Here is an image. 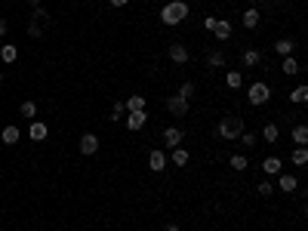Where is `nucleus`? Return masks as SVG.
<instances>
[{
	"mask_svg": "<svg viewBox=\"0 0 308 231\" xmlns=\"http://www.w3.org/2000/svg\"><path fill=\"white\" fill-rule=\"evenodd\" d=\"M188 13H191V7L185 4V0H167V4L161 7V22L167 28H176V25H182L188 19Z\"/></svg>",
	"mask_w": 308,
	"mask_h": 231,
	"instance_id": "nucleus-1",
	"label": "nucleus"
},
{
	"mask_svg": "<svg viewBox=\"0 0 308 231\" xmlns=\"http://www.w3.org/2000/svg\"><path fill=\"white\" fill-rule=\"evenodd\" d=\"M244 130H247V121L241 118V114H228V118H222V121H219V127H216L219 139H225V142H235Z\"/></svg>",
	"mask_w": 308,
	"mask_h": 231,
	"instance_id": "nucleus-2",
	"label": "nucleus"
},
{
	"mask_svg": "<svg viewBox=\"0 0 308 231\" xmlns=\"http://www.w3.org/2000/svg\"><path fill=\"white\" fill-rule=\"evenodd\" d=\"M247 102L250 105H268V102H272V87H268L265 81H256V84H250L247 87Z\"/></svg>",
	"mask_w": 308,
	"mask_h": 231,
	"instance_id": "nucleus-3",
	"label": "nucleus"
},
{
	"mask_svg": "<svg viewBox=\"0 0 308 231\" xmlns=\"http://www.w3.org/2000/svg\"><path fill=\"white\" fill-rule=\"evenodd\" d=\"M167 111L173 114V118H185V114H188V108H191V102H185L179 93H173V96H167Z\"/></svg>",
	"mask_w": 308,
	"mask_h": 231,
	"instance_id": "nucleus-4",
	"label": "nucleus"
},
{
	"mask_svg": "<svg viewBox=\"0 0 308 231\" xmlns=\"http://www.w3.org/2000/svg\"><path fill=\"white\" fill-rule=\"evenodd\" d=\"M167 167H170V161H167V151L154 148V151L148 154V170H151V173H164Z\"/></svg>",
	"mask_w": 308,
	"mask_h": 231,
	"instance_id": "nucleus-5",
	"label": "nucleus"
},
{
	"mask_svg": "<svg viewBox=\"0 0 308 231\" xmlns=\"http://www.w3.org/2000/svg\"><path fill=\"white\" fill-rule=\"evenodd\" d=\"M167 56H170L173 65H188V59H191V53H188L185 44H170L167 47Z\"/></svg>",
	"mask_w": 308,
	"mask_h": 231,
	"instance_id": "nucleus-6",
	"label": "nucleus"
},
{
	"mask_svg": "<svg viewBox=\"0 0 308 231\" xmlns=\"http://www.w3.org/2000/svg\"><path fill=\"white\" fill-rule=\"evenodd\" d=\"M124 124H127V130H130V133H139V130L148 124V114H145V111H127Z\"/></svg>",
	"mask_w": 308,
	"mask_h": 231,
	"instance_id": "nucleus-7",
	"label": "nucleus"
},
{
	"mask_svg": "<svg viewBox=\"0 0 308 231\" xmlns=\"http://www.w3.org/2000/svg\"><path fill=\"white\" fill-rule=\"evenodd\" d=\"M164 142H167L170 151L179 148V145L185 142V130H182V127H167V130H164Z\"/></svg>",
	"mask_w": 308,
	"mask_h": 231,
	"instance_id": "nucleus-8",
	"label": "nucleus"
},
{
	"mask_svg": "<svg viewBox=\"0 0 308 231\" xmlns=\"http://www.w3.org/2000/svg\"><path fill=\"white\" fill-rule=\"evenodd\" d=\"M77 148H81V154L93 158V154L99 151V136H96V133H84V136H81V145H77Z\"/></svg>",
	"mask_w": 308,
	"mask_h": 231,
	"instance_id": "nucleus-9",
	"label": "nucleus"
},
{
	"mask_svg": "<svg viewBox=\"0 0 308 231\" xmlns=\"http://www.w3.org/2000/svg\"><path fill=\"white\" fill-rule=\"evenodd\" d=\"M213 34H216V41H228V37L235 34V25H231L228 19H216V25H213Z\"/></svg>",
	"mask_w": 308,
	"mask_h": 231,
	"instance_id": "nucleus-10",
	"label": "nucleus"
},
{
	"mask_svg": "<svg viewBox=\"0 0 308 231\" xmlns=\"http://www.w3.org/2000/svg\"><path fill=\"white\" fill-rule=\"evenodd\" d=\"M28 136H31V142H44V139L50 136V127H47L44 121H31V127H28Z\"/></svg>",
	"mask_w": 308,
	"mask_h": 231,
	"instance_id": "nucleus-11",
	"label": "nucleus"
},
{
	"mask_svg": "<svg viewBox=\"0 0 308 231\" xmlns=\"http://www.w3.org/2000/svg\"><path fill=\"white\" fill-rule=\"evenodd\" d=\"M259 19H262V13H259V7H247V10H244V16H241V25L253 31V28L259 25Z\"/></svg>",
	"mask_w": 308,
	"mask_h": 231,
	"instance_id": "nucleus-12",
	"label": "nucleus"
},
{
	"mask_svg": "<svg viewBox=\"0 0 308 231\" xmlns=\"http://www.w3.org/2000/svg\"><path fill=\"white\" fill-rule=\"evenodd\" d=\"M262 170H265V176H278V173H284V161L272 154V158L262 161Z\"/></svg>",
	"mask_w": 308,
	"mask_h": 231,
	"instance_id": "nucleus-13",
	"label": "nucleus"
},
{
	"mask_svg": "<svg viewBox=\"0 0 308 231\" xmlns=\"http://www.w3.org/2000/svg\"><path fill=\"white\" fill-rule=\"evenodd\" d=\"M225 87H228V90H241V87H244V74H241L238 68H231V71L225 74Z\"/></svg>",
	"mask_w": 308,
	"mask_h": 231,
	"instance_id": "nucleus-14",
	"label": "nucleus"
},
{
	"mask_svg": "<svg viewBox=\"0 0 308 231\" xmlns=\"http://www.w3.org/2000/svg\"><path fill=\"white\" fill-rule=\"evenodd\" d=\"M188 161H191V154H188V151H185V148H182V145H179V148H173V151H170V164H173V167H185V164H188Z\"/></svg>",
	"mask_w": 308,
	"mask_h": 231,
	"instance_id": "nucleus-15",
	"label": "nucleus"
},
{
	"mask_svg": "<svg viewBox=\"0 0 308 231\" xmlns=\"http://www.w3.org/2000/svg\"><path fill=\"white\" fill-rule=\"evenodd\" d=\"M293 50H296V44L290 41V37H281V41H275V53L284 59V56H293Z\"/></svg>",
	"mask_w": 308,
	"mask_h": 231,
	"instance_id": "nucleus-16",
	"label": "nucleus"
},
{
	"mask_svg": "<svg viewBox=\"0 0 308 231\" xmlns=\"http://www.w3.org/2000/svg\"><path fill=\"white\" fill-rule=\"evenodd\" d=\"M241 62H244V68H256V65L262 62V53L250 47V50H244V56H241Z\"/></svg>",
	"mask_w": 308,
	"mask_h": 231,
	"instance_id": "nucleus-17",
	"label": "nucleus"
},
{
	"mask_svg": "<svg viewBox=\"0 0 308 231\" xmlns=\"http://www.w3.org/2000/svg\"><path fill=\"white\" fill-rule=\"evenodd\" d=\"M281 71H284L287 77H296V74L302 71V65H299V62H296L293 56H284V62H281Z\"/></svg>",
	"mask_w": 308,
	"mask_h": 231,
	"instance_id": "nucleus-18",
	"label": "nucleus"
},
{
	"mask_svg": "<svg viewBox=\"0 0 308 231\" xmlns=\"http://www.w3.org/2000/svg\"><path fill=\"white\" fill-rule=\"evenodd\" d=\"M278 185H281V191H296L299 188V179L290 176V173H278Z\"/></svg>",
	"mask_w": 308,
	"mask_h": 231,
	"instance_id": "nucleus-19",
	"label": "nucleus"
},
{
	"mask_svg": "<svg viewBox=\"0 0 308 231\" xmlns=\"http://www.w3.org/2000/svg\"><path fill=\"white\" fill-rule=\"evenodd\" d=\"M19 136H22V133H19V127H13V124H10V127H4V133H0V142H4V145H16V142H19Z\"/></svg>",
	"mask_w": 308,
	"mask_h": 231,
	"instance_id": "nucleus-20",
	"label": "nucleus"
},
{
	"mask_svg": "<svg viewBox=\"0 0 308 231\" xmlns=\"http://www.w3.org/2000/svg\"><path fill=\"white\" fill-rule=\"evenodd\" d=\"M278 136H281V127H278V124H265V127H262V139H265L268 145H275Z\"/></svg>",
	"mask_w": 308,
	"mask_h": 231,
	"instance_id": "nucleus-21",
	"label": "nucleus"
},
{
	"mask_svg": "<svg viewBox=\"0 0 308 231\" xmlns=\"http://www.w3.org/2000/svg\"><path fill=\"white\" fill-rule=\"evenodd\" d=\"M290 161H293L296 167H305V164H308V148H305V145H296L293 154H290Z\"/></svg>",
	"mask_w": 308,
	"mask_h": 231,
	"instance_id": "nucleus-22",
	"label": "nucleus"
},
{
	"mask_svg": "<svg viewBox=\"0 0 308 231\" xmlns=\"http://www.w3.org/2000/svg\"><path fill=\"white\" fill-rule=\"evenodd\" d=\"M145 102H148V99H145L142 93H133L124 105H127V111H145Z\"/></svg>",
	"mask_w": 308,
	"mask_h": 231,
	"instance_id": "nucleus-23",
	"label": "nucleus"
},
{
	"mask_svg": "<svg viewBox=\"0 0 308 231\" xmlns=\"http://www.w3.org/2000/svg\"><path fill=\"white\" fill-rule=\"evenodd\" d=\"M0 59H4L7 65L16 62V59H19V47H16V44H4V47H0Z\"/></svg>",
	"mask_w": 308,
	"mask_h": 231,
	"instance_id": "nucleus-24",
	"label": "nucleus"
},
{
	"mask_svg": "<svg viewBox=\"0 0 308 231\" xmlns=\"http://www.w3.org/2000/svg\"><path fill=\"white\" fill-rule=\"evenodd\" d=\"M228 167L238 170V173H244V170H250V161L244 158V154H231V158H228Z\"/></svg>",
	"mask_w": 308,
	"mask_h": 231,
	"instance_id": "nucleus-25",
	"label": "nucleus"
},
{
	"mask_svg": "<svg viewBox=\"0 0 308 231\" xmlns=\"http://www.w3.org/2000/svg\"><path fill=\"white\" fill-rule=\"evenodd\" d=\"M290 102H293V105H305V102H308V87H305V84H299V87L290 93Z\"/></svg>",
	"mask_w": 308,
	"mask_h": 231,
	"instance_id": "nucleus-26",
	"label": "nucleus"
},
{
	"mask_svg": "<svg viewBox=\"0 0 308 231\" xmlns=\"http://www.w3.org/2000/svg\"><path fill=\"white\" fill-rule=\"evenodd\" d=\"M290 136H293V142H296V145H308V127H305V124H296Z\"/></svg>",
	"mask_w": 308,
	"mask_h": 231,
	"instance_id": "nucleus-27",
	"label": "nucleus"
},
{
	"mask_svg": "<svg viewBox=\"0 0 308 231\" xmlns=\"http://www.w3.org/2000/svg\"><path fill=\"white\" fill-rule=\"evenodd\" d=\"M238 139H241V145H244V148H256V145H259V136H256V133H247V130H244Z\"/></svg>",
	"mask_w": 308,
	"mask_h": 231,
	"instance_id": "nucleus-28",
	"label": "nucleus"
},
{
	"mask_svg": "<svg viewBox=\"0 0 308 231\" xmlns=\"http://www.w3.org/2000/svg\"><path fill=\"white\" fill-rule=\"evenodd\" d=\"M19 114H22V118H28V121H34V118H37V105H34V102H22Z\"/></svg>",
	"mask_w": 308,
	"mask_h": 231,
	"instance_id": "nucleus-29",
	"label": "nucleus"
},
{
	"mask_svg": "<svg viewBox=\"0 0 308 231\" xmlns=\"http://www.w3.org/2000/svg\"><path fill=\"white\" fill-rule=\"evenodd\" d=\"M179 96H182L185 102H191V99H195V84H191V81H185V84L179 87Z\"/></svg>",
	"mask_w": 308,
	"mask_h": 231,
	"instance_id": "nucleus-30",
	"label": "nucleus"
},
{
	"mask_svg": "<svg viewBox=\"0 0 308 231\" xmlns=\"http://www.w3.org/2000/svg\"><path fill=\"white\" fill-rule=\"evenodd\" d=\"M207 62H210V68H225V53H219V50H216V53H210V59H207Z\"/></svg>",
	"mask_w": 308,
	"mask_h": 231,
	"instance_id": "nucleus-31",
	"label": "nucleus"
},
{
	"mask_svg": "<svg viewBox=\"0 0 308 231\" xmlns=\"http://www.w3.org/2000/svg\"><path fill=\"white\" fill-rule=\"evenodd\" d=\"M124 114H127V105H124V102L118 99V102H114V108H111V121H121Z\"/></svg>",
	"mask_w": 308,
	"mask_h": 231,
	"instance_id": "nucleus-32",
	"label": "nucleus"
},
{
	"mask_svg": "<svg viewBox=\"0 0 308 231\" xmlns=\"http://www.w3.org/2000/svg\"><path fill=\"white\" fill-rule=\"evenodd\" d=\"M31 19H34L37 25H47V22H50V16H47V10H44V7H34V16H31Z\"/></svg>",
	"mask_w": 308,
	"mask_h": 231,
	"instance_id": "nucleus-33",
	"label": "nucleus"
},
{
	"mask_svg": "<svg viewBox=\"0 0 308 231\" xmlns=\"http://www.w3.org/2000/svg\"><path fill=\"white\" fill-rule=\"evenodd\" d=\"M41 34H44V28H41V25H37V22L31 19V25H28V37H41Z\"/></svg>",
	"mask_w": 308,
	"mask_h": 231,
	"instance_id": "nucleus-34",
	"label": "nucleus"
},
{
	"mask_svg": "<svg viewBox=\"0 0 308 231\" xmlns=\"http://www.w3.org/2000/svg\"><path fill=\"white\" fill-rule=\"evenodd\" d=\"M256 191H259V195H262V198H268V195H272V191H275V188H272V182H259V188H256Z\"/></svg>",
	"mask_w": 308,
	"mask_h": 231,
	"instance_id": "nucleus-35",
	"label": "nucleus"
},
{
	"mask_svg": "<svg viewBox=\"0 0 308 231\" xmlns=\"http://www.w3.org/2000/svg\"><path fill=\"white\" fill-rule=\"evenodd\" d=\"M213 25H216V16H207V19H204V28L213 31Z\"/></svg>",
	"mask_w": 308,
	"mask_h": 231,
	"instance_id": "nucleus-36",
	"label": "nucleus"
},
{
	"mask_svg": "<svg viewBox=\"0 0 308 231\" xmlns=\"http://www.w3.org/2000/svg\"><path fill=\"white\" fill-rule=\"evenodd\" d=\"M7 31H10V25H7V19H0V37H4Z\"/></svg>",
	"mask_w": 308,
	"mask_h": 231,
	"instance_id": "nucleus-37",
	"label": "nucleus"
},
{
	"mask_svg": "<svg viewBox=\"0 0 308 231\" xmlns=\"http://www.w3.org/2000/svg\"><path fill=\"white\" fill-rule=\"evenodd\" d=\"M130 0H111V7H127Z\"/></svg>",
	"mask_w": 308,
	"mask_h": 231,
	"instance_id": "nucleus-38",
	"label": "nucleus"
},
{
	"mask_svg": "<svg viewBox=\"0 0 308 231\" xmlns=\"http://www.w3.org/2000/svg\"><path fill=\"white\" fill-rule=\"evenodd\" d=\"M167 231H182V228H179L176 222H170V225H167Z\"/></svg>",
	"mask_w": 308,
	"mask_h": 231,
	"instance_id": "nucleus-39",
	"label": "nucleus"
},
{
	"mask_svg": "<svg viewBox=\"0 0 308 231\" xmlns=\"http://www.w3.org/2000/svg\"><path fill=\"white\" fill-rule=\"evenodd\" d=\"M28 4H31V7H41V4H44V0H28Z\"/></svg>",
	"mask_w": 308,
	"mask_h": 231,
	"instance_id": "nucleus-40",
	"label": "nucleus"
},
{
	"mask_svg": "<svg viewBox=\"0 0 308 231\" xmlns=\"http://www.w3.org/2000/svg\"><path fill=\"white\" fill-rule=\"evenodd\" d=\"M0 87H4V74H0Z\"/></svg>",
	"mask_w": 308,
	"mask_h": 231,
	"instance_id": "nucleus-41",
	"label": "nucleus"
}]
</instances>
